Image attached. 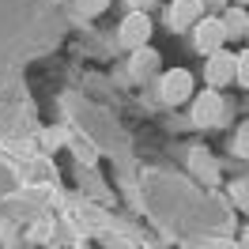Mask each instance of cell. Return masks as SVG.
Segmentation results:
<instances>
[{
    "label": "cell",
    "mask_w": 249,
    "mask_h": 249,
    "mask_svg": "<svg viewBox=\"0 0 249 249\" xmlns=\"http://www.w3.org/2000/svg\"><path fill=\"white\" fill-rule=\"evenodd\" d=\"M223 42H227L223 19H200V23H193V49L196 53L212 57L215 49H223Z\"/></svg>",
    "instance_id": "cell-1"
},
{
    "label": "cell",
    "mask_w": 249,
    "mask_h": 249,
    "mask_svg": "<svg viewBox=\"0 0 249 249\" xmlns=\"http://www.w3.org/2000/svg\"><path fill=\"white\" fill-rule=\"evenodd\" d=\"M200 19H204V0H170L166 4V27L170 31H189Z\"/></svg>",
    "instance_id": "cell-2"
},
{
    "label": "cell",
    "mask_w": 249,
    "mask_h": 249,
    "mask_svg": "<svg viewBox=\"0 0 249 249\" xmlns=\"http://www.w3.org/2000/svg\"><path fill=\"white\" fill-rule=\"evenodd\" d=\"M121 42L128 49H140L151 42V16L147 12H128L121 23Z\"/></svg>",
    "instance_id": "cell-3"
},
{
    "label": "cell",
    "mask_w": 249,
    "mask_h": 249,
    "mask_svg": "<svg viewBox=\"0 0 249 249\" xmlns=\"http://www.w3.org/2000/svg\"><path fill=\"white\" fill-rule=\"evenodd\" d=\"M219 117H223V94L215 87H208L193 98V121L196 124H219Z\"/></svg>",
    "instance_id": "cell-4"
},
{
    "label": "cell",
    "mask_w": 249,
    "mask_h": 249,
    "mask_svg": "<svg viewBox=\"0 0 249 249\" xmlns=\"http://www.w3.org/2000/svg\"><path fill=\"white\" fill-rule=\"evenodd\" d=\"M189 94H193V76H189L185 68H170V72L162 76V102L181 106Z\"/></svg>",
    "instance_id": "cell-5"
},
{
    "label": "cell",
    "mask_w": 249,
    "mask_h": 249,
    "mask_svg": "<svg viewBox=\"0 0 249 249\" xmlns=\"http://www.w3.org/2000/svg\"><path fill=\"white\" fill-rule=\"evenodd\" d=\"M234 68H238V57H234L231 49H215L212 57H208V83L212 87H223V83H231L234 79Z\"/></svg>",
    "instance_id": "cell-6"
},
{
    "label": "cell",
    "mask_w": 249,
    "mask_h": 249,
    "mask_svg": "<svg viewBox=\"0 0 249 249\" xmlns=\"http://www.w3.org/2000/svg\"><path fill=\"white\" fill-rule=\"evenodd\" d=\"M223 31H227V38H246L249 16H246V8H242V4L227 8V16H223Z\"/></svg>",
    "instance_id": "cell-7"
},
{
    "label": "cell",
    "mask_w": 249,
    "mask_h": 249,
    "mask_svg": "<svg viewBox=\"0 0 249 249\" xmlns=\"http://www.w3.org/2000/svg\"><path fill=\"white\" fill-rule=\"evenodd\" d=\"M159 68V53L155 49H147V46H140V49H132V76H151Z\"/></svg>",
    "instance_id": "cell-8"
},
{
    "label": "cell",
    "mask_w": 249,
    "mask_h": 249,
    "mask_svg": "<svg viewBox=\"0 0 249 249\" xmlns=\"http://www.w3.org/2000/svg\"><path fill=\"white\" fill-rule=\"evenodd\" d=\"M234 79H238L242 87H249V49H246V53H238V68H234Z\"/></svg>",
    "instance_id": "cell-9"
},
{
    "label": "cell",
    "mask_w": 249,
    "mask_h": 249,
    "mask_svg": "<svg viewBox=\"0 0 249 249\" xmlns=\"http://www.w3.org/2000/svg\"><path fill=\"white\" fill-rule=\"evenodd\" d=\"M106 4L109 0H79V16H98V12H106Z\"/></svg>",
    "instance_id": "cell-10"
},
{
    "label": "cell",
    "mask_w": 249,
    "mask_h": 249,
    "mask_svg": "<svg viewBox=\"0 0 249 249\" xmlns=\"http://www.w3.org/2000/svg\"><path fill=\"white\" fill-rule=\"evenodd\" d=\"M238 155H249V124H242V132H238Z\"/></svg>",
    "instance_id": "cell-11"
},
{
    "label": "cell",
    "mask_w": 249,
    "mask_h": 249,
    "mask_svg": "<svg viewBox=\"0 0 249 249\" xmlns=\"http://www.w3.org/2000/svg\"><path fill=\"white\" fill-rule=\"evenodd\" d=\"M234 196L242 204H249V181H238V185H234Z\"/></svg>",
    "instance_id": "cell-12"
},
{
    "label": "cell",
    "mask_w": 249,
    "mask_h": 249,
    "mask_svg": "<svg viewBox=\"0 0 249 249\" xmlns=\"http://www.w3.org/2000/svg\"><path fill=\"white\" fill-rule=\"evenodd\" d=\"M128 4H132V12H147V8L155 4V0H128Z\"/></svg>",
    "instance_id": "cell-13"
},
{
    "label": "cell",
    "mask_w": 249,
    "mask_h": 249,
    "mask_svg": "<svg viewBox=\"0 0 249 249\" xmlns=\"http://www.w3.org/2000/svg\"><path fill=\"white\" fill-rule=\"evenodd\" d=\"M204 8H212V12H219V8H231L227 0H204Z\"/></svg>",
    "instance_id": "cell-14"
},
{
    "label": "cell",
    "mask_w": 249,
    "mask_h": 249,
    "mask_svg": "<svg viewBox=\"0 0 249 249\" xmlns=\"http://www.w3.org/2000/svg\"><path fill=\"white\" fill-rule=\"evenodd\" d=\"M246 249H249V231H246Z\"/></svg>",
    "instance_id": "cell-15"
},
{
    "label": "cell",
    "mask_w": 249,
    "mask_h": 249,
    "mask_svg": "<svg viewBox=\"0 0 249 249\" xmlns=\"http://www.w3.org/2000/svg\"><path fill=\"white\" fill-rule=\"evenodd\" d=\"M234 4H249V0H234Z\"/></svg>",
    "instance_id": "cell-16"
},
{
    "label": "cell",
    "mask_w": 249,
    "mask_h": 249,
    "mask_svg": "<svg viewBox=\"0 0 249 249\" xmlns=\"http://www.w3.org/2000/svg\"><path fill=\"white\" fill-rule=\"evenodd\" d=\"M246 38H249V31H246Z\"/></svg>",
    "instance_id": "cell-17"
}]
</instances>
